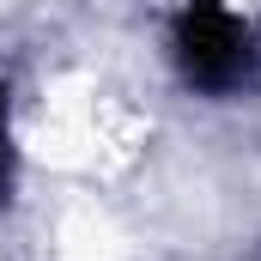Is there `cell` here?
<instances>
[{
  "mask_svg": "<svg viewBox=\"0 0 261 261\" xmlns=\"http://www.w3.org/2000/svg\"><path fill=\"white\" fill-rule=\"evenodd\" d=\"M170 67L182 73L189 91L206 97H237L261 73V37L243 6L231 0H182L170 12Z\"/></svg>",
  "mask_w": 261,
  "mask_h": 261,
  "instance_id": "cell-1",
  "label": "cell"
},
{
  "mask_svg": "<svg viewBox=\"0 0 261 261\" xmlns=\"http://www.w3.org/2000/svg\"><path fill=\"white\" fill-rule=\"evenodd\" d=\"M0 176H6V103H0Z\"/></svg>",
  "mask_w": 261,
  "mask_h": 261,
  "instance_id": "cell-2",
  "label": "cell"
}]
</instances>
